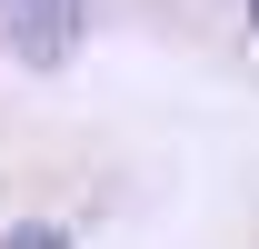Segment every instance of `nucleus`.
Masks as SVG:
<instances>
[{
  "instance_id": "f03ea898",
  "label": "nucleus",
  "mask_w": 259,
  "mask_h": 249,
  "mask_svg": "<svg viewBox=\"0 0 259 249\" xmlns=\"http://www.w3.org/2000/svg\"><path fill=\"white\" fill-rule=\"evenodd\" d=\"M0 249H70V239H60V229H10Z\"/></svg>"
},
{
  "instance_id": "f257e3e1",
  "label": "nucleus",
  "mask_w": 259,
  "mask_h": 249,
  "mask_svg": "<svg viewBox=\"0 0 259 249\" xmlns=\"http://www.w3.org/2000/svg\"><path fill=\"white\" fill-rule=\"evenodd\" d=\"M70 10H80V0H10V30H20L30 60H60L70 50Z\"/></svg>"
},
{
  "instance_id": "7ed1b4c3",
  "label": "nucleus",
  "mask_w": 259,
  "mask_h": 249,
  "mask_svg": "<svg viewBox=\"0 0 259 249\" xmlns=\"http://www.w3.org/2000/svg\"><path fill=\"white\" fill-rule=\"evenodd\" d=\"M249 20H259V0H249Z\"/></svg>"
}]
</instances>
